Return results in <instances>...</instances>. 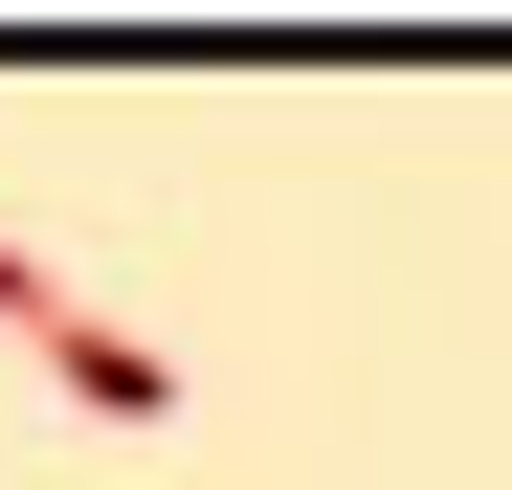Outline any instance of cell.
<instances>
[{"label":"cell","mask_w":512,"mask_h":490,"mask_svg":"<svg viewBox=\"0 0 512 490\" xmlns=\"http://www.w3.org/2000/svg\"><path fill=\"white\" fill-rule=\"evenodd\" d=\"M0 335H23V357H45L67 401H90V424H179V357H156V335H112V312L67 290L45 245H0Z\"/></svg>","instance_id":"obj_1"}]
</instances>
